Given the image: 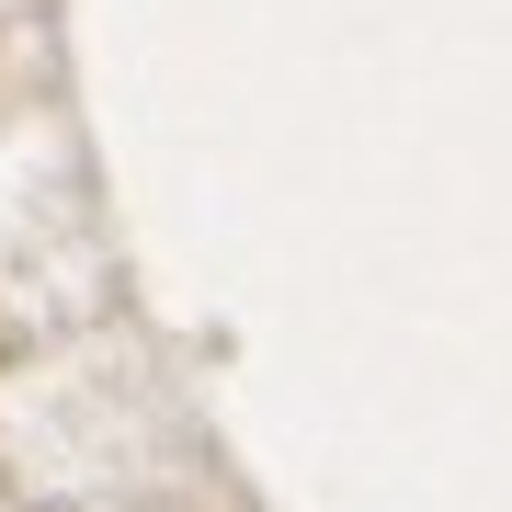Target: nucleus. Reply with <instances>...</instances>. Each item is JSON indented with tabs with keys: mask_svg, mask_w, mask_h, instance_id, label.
Wrapping results in <instances>:
<instances>
[]
</instances>
